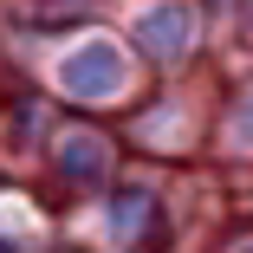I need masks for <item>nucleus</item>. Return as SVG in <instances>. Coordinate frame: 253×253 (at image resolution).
Returning <instances> with one entry per match:
<instances>
[{"instance_id": "obj_5", "label": "nucleus", "mask_w": 253, "mask_h": 253, "mask_svg": "<svg viewBox=\"0 0 253 253\" xmlns=\"http://www.w3.org/2000/svg\"><path fill=\"white\" fill-rule=\"evenodd\" d=\"M234 143H253V111H247V117L234 124Z\"/></svg>"}, {"instance_id": "obj_2", "label": "nucleus", "mask_w": 253, "mask_h": 253, "mask_svg": "<svg viewBox=\"0 0 253 253\" xmlns=\"http://www.w3.org/2000/svg\"><path fill=\"white\" fill-rule=\"evenodd\" d=\"M188 39H195V13L182 7V0H163V7H149V13L136 20V45H143L149 59L188 52Z\"/></svg>"}, {"instance_id": "obj_3", "label": "nucleus", "mask_w": 253, "mask_h": 253, "mask_svg": "<svg viewBox=\"0 0 253 253\" xmlns=\"http://www.w3.org/2000/svg\"><path fill=\"white\" fill-rule=\"evenodd\" d=\"M104 163H111V156H104V136H91V130H78V136H65V143H59V175H65V182H78V188L104 175Z\"/></svg>"}, {"instance_id": "obj_1", "label": "nucleus", "mask_w": 253, "mask_h": 253, "mask_svg": "<svg viewBox=\"0 0 253 253\" xmlns=\"http://www.w3.org/2000/svg\"><path fill=\"white\" fill-rule=\"evenodd\" d=\"M59 84L78 97V104H91V97H111L117 84H124V52L111 39H91V45H78V52L59 65Z\"/></svg>"}, {"instance_id": "obj_6", "label": "nucleus", "mask_w": 253, "mask_h": 253, "mask_svg": "<svg viewBox=\"0 0 253 253\" xmlns=\"http://www.w3.org/2000/svg\"><path fill=\"white\" fill-rule=\"evenodd\" d=\"M240 253H253V247H240Z\"/></svg>"}, {"instance_id": "obj_4", "label": "nucleus", "mask_w": 253, "mask_h": 253, "mask_svg": "<svg viewBox=\"0 0 253 253\" xmlns=\"http://www.w3.org/2000/svg\"><path fill=\"white\" fill-rule=\"evenodd\" d=\"M111 221H117V234H124V227H136V221H143V195H130V201H117V214H111Z\"/></svg>"}]
</instances>
